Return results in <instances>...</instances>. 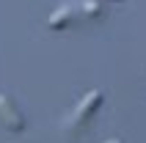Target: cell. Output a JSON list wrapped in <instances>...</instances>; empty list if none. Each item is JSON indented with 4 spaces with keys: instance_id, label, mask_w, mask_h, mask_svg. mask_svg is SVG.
Returning <instances> with one entry per match:
<instances>
[{
    "instance_id": "cell-1",
    "label": "cell",
    "mask_w": 146,
    "mask_h": 143,
    "mask_svg": "<svg viewBox=\"0 0 146 143\" xmlns=\"http://www.w3.org/2000/svg\"><path fill=\"white\" fill-rule=\"evenodd\" d=\"M102 99H105V96H102V91H99V88L88 91V94L80 99V105H77V107L72 110V116L66 119V129H77V127H83V124H86V121H88L91 116L99 110Z\"/></svg>"
},
{
    "instance_id": "cell-2",
    "label": "cell",
    "mask_w": 146,
    "mask_h": 143,
    "mask_svg": "<svg viewBox=\"0 0 146 143\" xmlns=\"http://www.w3.org/2000/svg\"><path fill=\"white\" fill-rule=\"evenodd\" d=\"M0 124L6 129H11V132L25 129V119H22V113H19V107H17L14 99L6 96V94H0Z\"/></svg>"
},
{
    "instance_id": "cell-3",
    "label": "cell",
    "mask_w": 146,
    "mask_h": 143,
    "mask_svg": "<svg viewBox=\"0 0 146 143\" xmlns=\"http://www.w3.org/2000/svg\"><path fill=\"white\" fill-rule=\"evenodd\" d=\"M74 19V8L72 6H58L52 14H50L47 25H50V30H66L69 25H72Z\"/></svg>"
},
{
    "instance_id": "cell-4",
    "label": "cell",
    "mask_w": 146,
    "mask_h": 143,
    "mask_svg": "<svg viewBox=\"0 0 146 143\" xmlns=\"http://www.w3.org/2000/svg\"><path fill=\"white\" fill-rule=\"evenodd\" d=\"M80 8H83V14H86V17H102V6H99V0H86Z\"/></svg>"
},
{
    "instance_id": "cell-5",
    "label": "cell",
    "mask_w": 146,
    "mask_h": 143,
    "mask_svg": "<svg viewBox=\"0 0 146 143\" xmlns=\"http://www.w3.org/2000/svg\"><path fill=\"white\" fill-rule=\"evenodd\" d=\"M105 143H124V140H105Z\"/></svg>"
}]
</instances>
